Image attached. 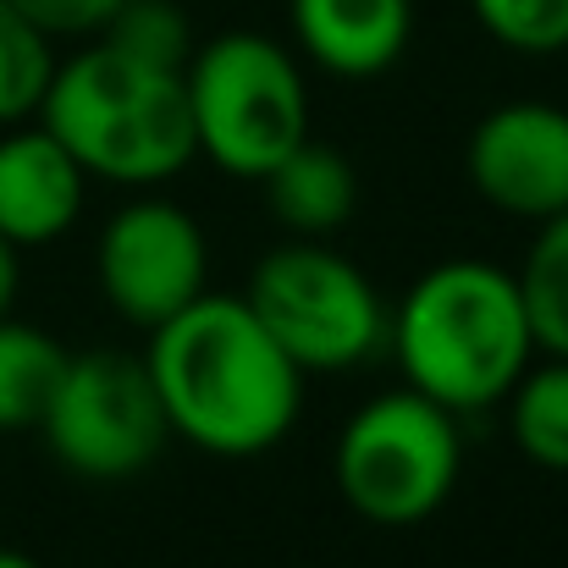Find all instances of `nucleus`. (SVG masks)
<instances>
[{
	"label": "nucleus",
	"instance_id": "f257e3e1",
	"mask_svg": "<svg viewBox=\"0 0 568 568\" xmlns=\"http://www.w3.org/2000/svg\"><path fill=\"white\" fill-rule=\"evenodd\" d=\"M144 371L172 436L215 458L271 453L304 408V371L254 321L243 293H199L150 332Z\"/></svg>",
	"mask_w": 568,
	"mask_h": 568
},
{
	"label": "nucleus",
	"instance_id": "f03ea898",
	"mask_svg": "<svg viewBox=\"0 0 568 568\" xmlns=\"http://www.w3.org/2000/svg\"><path fill=\"white\" fill-rule=\"evenodd\" d=\"M386 348L403 386L425 392L447 414L464 419L497 408L536 359L519 276L491 260L430 265L386 315Z\"/></svg>",
	"mask_w": 568,
	"mask_h": 568
},
{
	"label": "nucleus",
	"instance_id": "7ed1b4c3",
	"mask_svg": "<svg viewBox=\"0 0 568 568\" xmlns=\"http://www.w3.org/2000/svg\"><path fill=\"white\" fill-rule=\"evenodd\" d=\"M39 122L89 178L122 189L172 183L199 161L183 72L144 67L105 39H89L78 55L55 61Z\"/></svg>",
	"mask_w": 568,
	"mask_h": 568
},
{
	"label": "nucleus",
	"instance_id": "20e7f679",
	"mask_svg": "<svg viewBox=\"0 0 568 568\" xmlns=\"http://www.w3.org/2000/svg\"><path fill=\"white\" fill-rule=\"evenodd\" d=\"M199 155L243 183H260L293 144L310 139V89L287 44L232 28L193 44L183 67Z\"/></svg>",
	"mask_w": 568,
	"mask_h": 568
},
{
	"label": "nucleus",
	"instance_id": "39448f33",
	"mask_svg": "<svg viewBox=\"0 0 568 568\" xmlns=\"http://www.w3.org/2000/svg\"><path fill=\"white\" fill-rule=\"evenodd\" d=\"M464 469L458 414L414 386L381 392L337 430L332 475L343 503L381 530H414L447 508Z\"/></svg>",
	"mask_w": 568,
	"mask_h": 568
},
{
	"label": "nucleus",
	"instance_id": "423d86ee",
	"mask_svg": "<svg viewBox=\"0 0 568 568\" xmlns=\"http://www.w3.org/2000/svg\"><path fill=\"white\" fill-rule=\"evenodd\" d=\"M243 304L304 376L359 371L386 354V304L376 282L348 254L326 248V237H287L271 248L254 265Z\"/></svg>",
	"mask_w": 568,
	"mask_h": 568
},
{
	"label": "nucleus",
	"instance_id": "0eeeda50",
	"mask_svg": "<svg viewBox=\"0 0 568 568\" xmlns=\"http://www.w3.org/2000/svg\"><path fill=\"white\" fill-rule=\"evenodd\" d=\"M39 436L67 475L111 486L144 475L161 458L172 425L139 354L94 348V354H67Z\"/></svg>",
	"mask_w": 568,
	"mask_h": 568
},
{
	"label": "nucleus",
	"instance_id": "6e6552de",
	"mask_svg": "<svg viewBox=\"0 0 568 568\" xmlns=\"http://www.w3.org/2000/svg\"><path fill=\"white\" fill-rule=\"evenodd\" d=\"M204 276H210L204 226L172 199H133L100 226L94 282L105 304L139 332H155L178 310H189L204 293Z\"/></svg>",
	"mask_w": 568,
	"mask_h": 568
},
{
	"label": "nucleus",
	"instance_id": "1a4fd4ad",
	"mask_svg": "<svg viewBox=\"0 0 568 568\" xmlns=\"http://www.w3.org/2000/svg\"><path fill=\"white\" fill-rule=\"evenodd\" d=\"M464 172L497 215L536 226L568 210V111L552 100L491 105L464 144Z\"/></svg>",
	"mask_w": 568,
	"mask_h": 568
},
{
	"label": "nucleus",
	"instance_id": "9d476101",
	"mask_svg": "<svg viewBox=\"0 0 568 568\" xmlns=\"http://www.w3.org/2000/svg\"><path fill=\"white\" fill-rule=\"evenodd\" d=\"M83 193L89 172L39 116L0 128V237L11 248H44L67 237L83 215Z\"/></svg>",
	"mask_w": 568,
	"mask_h": 568
},
{
	"label": "nucleus",
	"instance_id": "9b49d317",
	"mask_svg": "<svg viewBox=\"0 0 568 568\" xmlns=\"http://www.w3.org/2000/svg\"><path fill=\"white\" fill-rule=\"evenodd\" d=\"M287 17L298 50L348 83L392 72L414 33V0H287Z\"/></svg>",
	"mask_w": 568,
	"mask_h": 568
},
{
	"label": "nucleus",
	"instance_id": "f8f14e48",
	"mask_svg": "<svg viewBox=\"0 0 568 568\" xmlns=\"http://www.w3.org/2000/svg\"><path fill=\"white\" fill-rule=\"evenodd\" d=\"M260 189H265V204H271V215H276V226L287 237H332L359 210V172H354V161L337 144H321V139L293 144L260 178Z\"/></svg>",
	"mask_w": 568,
	"mask_h": 568
},
{
	"label": "nucleus",
	"instance_id": "ddd939ff",
	"mask_svg": "<svg viewBox=\"0 0 568 568\" xmlns=\"http://www.w3.org/2000/svg\"><path fill=\"white\" fill-rule=\"evenodd\" d=\"M61 371H67V348L44 326L0 315V436L39 430Z\"/></svg>",
	"mask_w": 568,
	"mask_h": 568
},
{
	"label": "nucleus",
	"instance_id": "4468645a",
	"mask_svg": "<svg viewBox=\"0 0 568 568\" xmlns=\"http://www.w3.org/2000/svg\"><path fill=\"white\" fill-rule=\"evenodd\" d=\"M503 403H508L514 447L536 469L568 475V354H547V365L530 359V371L514 381Z\"/></svg>",
	"mask_w": 568,
	"mask_h": 568
},
{
	"label": "nucleus",
	"instance_id": "2eb2a0df",
	"mask_svg": "<svg viewBox=\"0 0 568 568\" xmlns=\"http://www.w3.org/2000/svg\"><path fill=\"white\" fill-rule=\"evenodd\" d=\"M519 298L536 354H568V210L536 221V243L519 265Z\"/></svg>",
	"mask_w": 568,
	"mask_h": 568
},
{
	"label": "nucleus",
	"instance_id": "dca6fc26",
	"mask_svg": "<svg viewBox=\"0 0 568 568\" xmlns=\"http://www.w3.org/2000/svg\"><path fill=\"white\" fill-rule=\"evenodd\" d=\"M55 72V39H44L11 0H0V128L39 116Z\"/></svg>",
	"mask_w": 568,
	"mask_h": 568
},
{
	"label": "nucleus",
	"instance_id": "f3484780",
	"mask_svg": "<svg viewBox=\"0 0 568 568\" xmlns=\"http://www.w3.org/2000/svg\"><path fill=\"white\" fill-rule=\"evenodd\" d=\"M94 39H105L111 50L144 67H166V72H183L193 55V22L178 0H122L116 17Z\"/></svg>",
	"mask_w": 568,
	"mask_h": 568
},
{
	"label": "nucleus",
	"instance_id": "a211bd4d",
	"mask_svg": "<svg viewBox=\"0 0 568 568\" xmlns=\"http://www.w3.org/2000/svg\"><path fill=\"white\" fill-rule=\"evenodd\" d=\"M480 28L519 55L568 50V0H469Z\"/></svg>",
	"mask_w": 568,
	"mask_h": 568
},
{
	"label": "nucleus",
	"instance_id": "6ab92c4d",
	"mask_svg": "<svg viewBox=\"0 0 568 568\" xmlns=\"http://www.w3.org/2000/svg\"><path fill=\"white\" fill-rule=\"evenodd\" d=\"M44 39H94L122 0H11Z\"/></svg>",
	"mask_w": 568,
	"mask_h": 568
},
{
	"label": "nucleus",
	"instance_id": "aec40b11",
	"mask_svg": "<svg viewBox=\"0 0 568 568\" xmlns=\"http://www.w3.org/2000/svg\"><path fill=\"white\" fill-rule=\"evenodd\" d=\"M17 282H22V248H11V243L0 237V315H11Z\"/></svg>",
	"mask_w": 568,
	"mask_h": 568
},
{
	"label": "nucleus",
	"instance_id": "412c9836",
	"mask_svg": "<svg viewBox=\"0 0 568 568\" xmlns=\"http://www.w3.org/2000/svg\"><path fill=\"white\" fill-rule=\"evenodd\" d=\"M0 568H39L28 552H17V547H0Z\"/></svg>",
	"mask_w": 568,
	"mask_h": 568
}]
</instances>
